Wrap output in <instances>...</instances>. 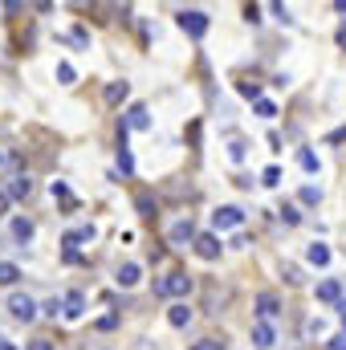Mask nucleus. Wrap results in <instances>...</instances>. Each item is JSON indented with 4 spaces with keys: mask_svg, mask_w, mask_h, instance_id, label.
<instances>
[{
    "mask_svg": "<svg viewBox=\"0 0 346 350\" xmlns=\"http://www.w3.org/2000/svg\"><path fill=\"white\" fill-rule=\"evenodd\" d=\"M53 200H66L70 208H78V200H74V191H70V187H66L62 179H53Z\"/></svg>",
    "mask_w": 346,
    "mask_h": 350,
    "instance_id": "25",
    "label": "nucleus"
},
{
    "mask_svg": "<svg viewBox=\"0 0 346 350\" xmlns=\"http://www.w3.org/2000/svg\"><path fill=\"white\" fill-rule=\"evenodd\" d=\"M281 277H285L289 285H302V281H306V277H302V269H297L293 261H281Z\"/></svg>",
    "mask_w": 346,
    "mask_h": 350,
    "instance_id": "23",
    "label": "nucleus"
},
{
    "mask_svg": "<svg viewBox=\"0 0 346 350\" xmlns=\"http://www.w3.org/2000/svg\"><path fill=\"white\" fill-rule=\"evenodd\" d=\"M297 163H302V167H306V172H310V175H314V172H318V167H322V163H318V155H314L310 147H302V151H297Z\"/></svg>",
    "mask_w": 346,
    "mask_h": 350,
    "instance_id": "22",
    "label": "nucleus"
},
{
    "mask_svg": "<svg viewBox=\"0 0 346 350\" xmlns=\"http://www.w3.org/2000/svg\"><path fill=\"white\" fill-rule=\"evenodd\" d=\"M0 350H16V347H12V342H8V338H0Z\"/></svg>",
    "mask_w": 346,
    "mask_h": 350,
    "instance_id": "44",
    "label": "nucleus"
},
{
    "mask_svg": "<svg viewBox=\"0 0 346 350\" xmlns=\"http://www.w3.org/2000/svg\"><path fill=\"white\" fill-rule=\"evenodd\" d=\"M245 155H249V143H245V139H232V143H228V159H232V163H245Z\"/></svg>",
    "mask_w": 346,
    "mask_h": 350,
    "instance_id": "21",
    "label": "nucleus"
},
{
    "mask_svg": "<svg viewBox=\"0 0 346 350\" xmlns=\"http://www.w3.org/2000/svg\"><path fill=\"white\" fill-rule=\"evenodd\" d=\"M41 310H45L49 318H57V314H66V301H57V297H49V301H45Z\"/></svg>",
    "mask_w": 346,
    "mask_h": 350,
    "instance_id": "31",
    "label": "nucleus"
},
{
    "mask_svg": "<svg viewBox=\"0 0 346 350\" xmlns=\"http://www.w3.org/2000/svg\"><path fill=\"white\" fill-rule=\"evenodd\" d=\"M33 232H37V228H33V220H25V216H16V220H12V241H16V245L33 241Z\"/></svg>",
    "mask_w": 346,
    "mask_h": 350,
    "instance_id": "16",
    "label": "nucleus"
},
{
    "mask_svg": "<svg viewBox=\"0 0 346 350\" xmlns=\"http://www.w3.org/2000/svg\"><path fill=\"white\" fill-rule=\"evenodd\" d=\"M261 183H265V187H277V183H281V172H277V167H265Z\"/></svg>",
    "mask_w": 346,
    "mask_h": 350,
    "instance_id": "32",
    "label": "nucleus"
},
{
    "mask_svg": "<svg viewBox=\"0 0 346 350\" xmlns=\"http://www.w3.org/2000/svg\"><path fill=\"white\" fill-rule=\"evenodd\" d=\"M338 45H343V49H346V25H343V29H338Z\"/></svg>",
    "mask_w": 346,
    "mask_h": 350,
    "instance_id": "42",
    "label": "nucleus"
},
{
    "mask_svg": "<svg viewBox=\"0 0 346 350\" xmlns=\"http://www.w3.org/2000/svg\"><path fill=\"white\" fill-rule=\"evenodd\" d=\"M281 220H285V224H293V228H297V224H302V212H297V208H293V204H285V208H281Z\"/></svg>",
    "mask_w": 346,
    "mask_h": 350,
    "instance_id": "30",
    "label": "nucleus"
},
{
    "mask_svg": "<svg viewBox=\"0 0 346 350\" xmlns=\"http://www.w3.org/2000/svg\"><path fill=\"white\" fill-rule=\"evenodd\" d=\"M191 293V277L187 273H168L155 281V297H187Z\"/></svg>",
    "mask_w": 346,
    "mask_h": 350,
    "instance_id": "2",
    "label": "nucleus"
},
{
    "mask_svg": "<svg viewBox=\"0 0 346 350\" xmlns=\"http://www.w3.org/2000/svg\"><path fill=\"white\" fill-rule=\"evenodd\" d=\"M191 249H196V257H200V261H220V249H224V245H220V237H216V232H200Z\"/></svg>",
    "mask_w": 346,
    "mask_h": 350,
    "instance_id": "6",
    "label": "nucleus"
},
{
    "mask_svg": "<svg viewBox=\"0 0 346 350\" xmlns=\"http://www.w3.org/2000/svg\"><path fill=\"white\" fill-rule=\"evenodd\" d=\"M237 90H241V98H249V102H261V86H257V82H237Z\"/></svg>",
    "mask_w": 346,
    "mask_h": 350,
    "instance_id": "28",
    "label": "nucleus"
},
{
    "mask_svg": "<svg viewBox=\"0 0 346 350\" xmlns=\"http://www.w3.org/2000/svg\"><path fill=\"white\" fill-rule=\"evenodd\" d=\"M4 159H8V155H4V147H0V167H4Z\"/></svg>",
    "mask_w": 346,
    "mask_h": 350,
    "instance_id": "45",
    "label": "nucleus"
},
{
    "mask_svg": "<svg viewBox=\"0 0 346 350\" xmlns=\"http://www.w3.org/2000/svg\"><path fill=\"white\" fill-rule=\"evenodd\" d=\"M253 342H257L261 350H269L273 342H277V334H273V326H269V322H257V326H253Z\"/></svg>",
    "mask_w": 346,
    "mask_h": 350,
    "instance_id": "18",
    "label": "nucleus"
},
{
    "mask_svg": "<svg viewBox=\"0 0 346 350\" xmlns=\"http://www.w3.org/2000/svg\"><path fill=\"white\" fill-rule=\"evenodd\" d=\"M135 208H139V216H147V220H151V216L159 212V200H155L151 191H139V196H135Z\"/></svg>",
    "mask_w": 346,
    "mask_h": 350,
    "instance_id": "15",
    "label": "nucleus"
},
{
    "mask_svg": "<svg viewBox=\"0 0 346 350\" xmlns=\"http://www.w3.org/2000/svg\"><path fill=\"white\" fill-rule=\"evenodd\" d=\"M212 224H216V232H224V228H241V224H245V212H241L237 204H224V208L212 212Z\"/></svg>",
    "mask_w": 346,
    "mask_h": 350,
    "instance_id": "5",
    "label": "nucleus"
},
{
    "mask_svg": "<svg viewBox=\"0 0 346 350\" xmlns=\"http://www.w3.org/2000/svg\"><path fill=\"white\" fill-rule=\"evenodd\" d=\"M94 237H98V228H94V224H82V228L66 232V237H62V249H66V257H78V245H94Z\"/></svg>",
    "mask_w": 346,
    "mask_h": 350,
    "instance_id": "4",
    "label": "nucleus"
},
{
    "mask_svg": "<svg viewBox=\"0 0 346 350\" xmlns=\"http://www.w3.org/2000/svg\"><path fill=\"white\" fill-rule=\"evenodd\" d=\"M191 318H196V314H191V306H187V301H175L172 310H168V322H172L175 330H183V326H191Z\"/></svg>",
    "mask_w": 346,
    "mask_h": 350,
    "instance_id": "11",
    "label": "nucleus"
},
{
    "mask_svg": "<svg viewBox=\"0 0 346 350\" xmlns=\"http://www.w3.org/2000/svg\"><path fill=\"white\" fill-rule=\"evenodd\" d=\"M196 237H200V232H196L191 216H179L172 228H168V245H172V249H187V245H196Z\"/></svg>",
    "mask_w": 346,
    "mask_h": 350,
    "instance_id": "3",
    "label": "nucleus"
},
{
    "mask_svg": "<svg viewBox=\"0 0 346 350\" xmlns=\"http://www.w3.org/2000/svg\"><path fill=\"white\" fill-rule=\"evenodd\" d=\"M334 8H338V12L346 16V0H334Z\"/></svg>",
    "mask_w": 346,
    "mask_h": 350,
    "instance_id": "43",
    "label": "nucleus"
},
{
    "mask_svg": "<svg viewBox=\"0 0 346 350\" xmlns=\"http://www.w3.org/2000/svg\"><path fill=\"white\" fill-rule=\"evenodd\" d=\"M8 314H12L16 322H33V318H37V301H33L29 293H12V297H8Z\"/></svg>",
    "mask_w": 346,
    "mask_h": 350,
    "instance_id": "7",
    "label": "nucleus"
},
{
    "mask_svg": "<svg viewBox=\"0 0 346 350\" xmlns=\"http://www.w3.org/2000/svg\"><path fill=\"white\" fill-rule=\"evenodd\" d=\"M257 314H261V322H269V318H277V314H281V301H277V293H273V289L257 293Z\"/></svg>",
    "mask_w": 346,
    "mask_h": 350,
    "instance_id": "9",
    "label": "nucleus"
},
{
    "mask_svg": "<svg viewBox=\"0 0 346 350\" xmlns=\"http://www.w3.org/2000/svg\"><path fill=\"white\" fill-rule=\"evenodd\" d=\"M318 301H343V281H334V277L322 281L318 285Z\"/></svg>",
    "mask_w": 346,
    "mask_h": 350,
    "instance_id": "17",
    "label": "nucleus"
},
{
    "mask_svg": "<svg viewBox=\"0 0 346 350\" xmlns=\"http://www.w3.org/2000/svg\"><path fill=\"white\" fill-rule=\"evenodd\" d=\"M82 314H86V293H82V289H70V293H66V318L74 322V318H82Z\"/></svg>",
    "mask_w": 346,
    "mask_h": 350,
    "instance_id": "12",
    "label": "nucleus"
},
{
    "mask_svg": "<svg viewBox=\"0 0 346 350\" xmlns=\"http://www.w3.org/2000/svg\"><path fill=\"white\" fill-rule=\"evenodd\" d=\"M191 350H224V338H204V342H196Z\"/></svg>",
    "mask_w": 346,
    "mask_h": 350,
    "instance_id": "33",
    "label": "nucleus"
},
{
    "mask_svg": "<svg viewBox=\"0 0 346 350\" xmlns=\"http://www.w3.org/2000/svg\"><path fill=\"white\" fill-rule=\"evenodd\" d=\"M29 350H53V342H49V338H37V342H33Z\"/></svg>",
    "mask_w": 346,
    "mask_h": 350,
    "instance_id": "40",
    "label": "nucleus"
},
{
    "mask_svg": "<svg viewBox=\"0 0 346 350\" xmlns=\"http://www.w3.org/2000/svg\"><path fill=\"white\" fill-rule=\"evenodd\" d=\"M122 122H127V131H151V110H147L143 102H135Z\"/></svg>",
    "mask_w": 346,
    "mask_h": 350,
    "instance_id": "8",
    "label": "nucleus"
},
{
    "mask_svg": "<svg viewBox=\"0 0 346 350\" xmlns=\"http://www.w3.org/2000/svg\"><path fill=\"white\" fill-rule=\"evenodd\" d=\"M326 350H346V334H334V338L326 342Z\"/></svg>",
    "mask_w": 346,
    "mask_h": 350,
    "instance_id": "37",
    "label": "nucleus"
},
{
    "mask_svg": "<svg viewBox=\"0 0 346 350\" xmlns=\"http://www.w3.org/2000/svg\"><path fill=\"white\" fill-rule=\"evenodd\" d=\"M21 281V269L12 261H0V285H16Z\"/></svg>",
    "mask_w": 346,
    "mask_h": 350,
    "instance_id": "20",
    "label": "nucleus"
},
{
    "mask_svg": "<svg viewBox=\"0 0 346 350\" xmlns=\"http://www.w3.org/2000/svg\"><path fill=\"white\" fill-rule=\"evenodd\" d=\"M245 21H253V25L261 21V8H257V4H249V8H245Z\"/></svg>",
    "mask_w": 346,
    "mask_h": 350,
    "instance_id": "38",
    "label": "nucleus"
},
{
    "mask_svg": "<svg viewBox=\"0 0 346 350\" xmlns=\"http://www.w3.org/2000/svg\"><path fill=\"white\" fill-rule=\"evenodd\" d=\"M118 167H122V175H135V155H131V147H118Z\"/></svg>",
    "mask_w": 346,
    "mask_h": 350,
    "instance_id": "27",
    "label": "nucleus"
},
{
    "mask_svg": "<svg viewBox=\"0 0 346 350\" xmlns=\"http://www.w3.org/2000/svg\"><path fill=\"white\" fill-rule=\"evenodd\" d=\"M8 196H12V200H29V196H33V179H29V175H12Z\"/></svg>",
    "mask_w": 346,
    "mask_h": 350,
    "instance_id": "14",
    "label": "nucleus"
},
{
    "mask_svg": "<svg viewBox=\"0 0 346 350\" xmlns=\"http://www.w3.org/2000/svg\"><path fill=\"white\" fill-rule=\"evenodd\" d=\"M139 277H143V269L135 261H127V265H118V277H114V281H118L122 289H131V285H139Z\"/></svg>",
    "mask_w": 346,
    "mask_h": 350,
    "instance_id": "13",
    "label": "nucleus"
},
{
    "mask_svg": "<svg viewBox=\"0 0 346 350\" xmlns=\"http://www.w3.org/2000/svg\"><path fill=\"white\" fill-rule=\"evenodd\" d=\"M273 16H277V21H285V25H293V16H289V8H285V4H273Z\"/></svg>",
    "mask_w": 346,
    "mask_h": 350,
    "instance_id": "36",
    "label": "nucleus"
},
{
    "mask_svg": "<svg viewBox=\"0 0 346 350\" xmlns=\"http://www.w3.org/2000/svg\"><path fill=\"white\" fill-rule=\"evenodd\" d=\"M8 204H12V196H8V187H0V212H8Z\"/></svg>",
    "mask_w": 346,
    "mask_h": 350,
    "instance_id": "39",
    "label": "nucleus"
},
{
    "mask_svg": "<svg viewBox=\"0 0 346 350\" xmlns=\"http://www.w3.org/2000/svg\"><path fill=\"white\" fill-rule=\"evenodd\" d=\"M127 98H131V82H122V78H118V82H110V86L102 90V102H106V106H122Z\"/></svg>",
    "mask_w": 346,
    "mask_h": 350,
    "instance_id": "10",
    "label": "nucleus"
},
{
    "mask_svg": "<svg viewBox=\"0 0 346 350\" xmlns=\"http://www.w3.org/2000/svg\"><path fill=\"white\" fill-rule=\"evenodd\" d=\"M114 326H118V314H102L98 318V330H114Z\"/></svg>",
    "mask_w": 346,
    "mask_h": 350,
    "instance_id": "34",
    "label": "nucleus"
},
{
    "mask_svg": "<svg viewBox=\"0 0 346 350\" xmlns=\"http://www.w3.org/2000/svg\"><path fill=\"white\" fill-rule=\"evenodd\" d=\"M175 25H179L191 41H200V37L208 33V25H212V21H208V12H200V8H183V12L175 16Z\"/></svg>",
    "mask_w": 346,
    "mask_h": 350,
    "instance_id": "1",
    "label": "nucleus"
},
{
    "mask_svg": "<svg viewBox=\"0 0 346 350\" xmlns=\"http://www.w3.org/2000/svg\"><path fill=\"white\" fill-rule=\"evenodd\" d=\"M257 114H261V118H273V114H277V106H273V102H265V98H261V102H257Z\"/></svg>",
    "mask_w": 346,
    "mask_h": 350,
    "instance_id": "35",
    "label": "nucleus"
},
{
    "mask_svg": "<svg viewBox=\"0 0 346 350\" xmlns=\"http://www.w3.org/2000/svg\"><path fill=\"white\" fill-rule=\"evenodd\" d=\"M297 200H302V204H310V208H314V204H322V191H318V187H314V183H306V187H302V191H297Z\"/></svg>",
    "mask_w": 346,
    "mask_h": 350,
    "instance_id": "26",
    "label": "nucleus"
},
{
    "mask_svg": "<svg viewBox=\"0 0 346 350\" xmlns=\"http://www.w3.org/2000/svg\"><path fill=\"white\" fill-rule=\"evenodd\" d=\"M306 261L310 265H330V249H326V245H310V249H306Z\"/></svg>",
    "mask_w": 346,
    "mask_h": 350,
    "instance_id": "19",
    "label": "nucleus"
},
{
    "mask_svg": "<svg viewBox=\"0 0 346 350\" xmlns=\"http://www.w3.org/2000/svg\"><path fill=\"white\" fill-rule=\"evenodd\" d=\"M66 41H70V45H78V49H90V33L82 29V25H78V29H70V33H66Z\"/></svg>",
    "mask_w": 346,
    "mask_h": 350,
    "instance_id": "24",
    "label": "nucleus"
},
{
    "mask_svg": "<svg viewBox=\"0 0 346 350\" xmlns=\"http://www.w3.org/2000/svg\"><path fill=\"white\" fill-rule=\"evenodd\" d=\"M74 78H78V74H74V66H70V62H62V66H57V82H62V86H74Z\"/></svg>",
    "mask_w": 346,
    "mask_h": 350,
    "instance_id": "29",
    "label": "nucleus"
},
{
    "mask_svg": "<svg viewBox=\"0 0 346 350\" xmlns=\"http://www.w3.org/2000/svg\"><path fill=\"white\" fill-rule=\"evenodd\" d=\"M338 314H343V334H346V297L338 301Z\"/></svg>",
    "mask_w": 346,
    "mask_h": 350,
    "instance_id": "41",
    "label": "nucleus"
}]
</instances>
